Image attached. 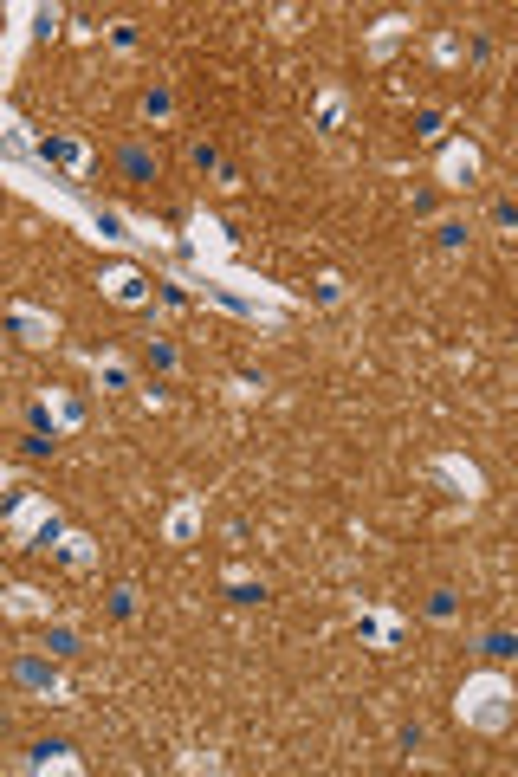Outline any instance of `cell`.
Listing matches in <instances>:
<instances>
[{
    "label": "cell",
    "mask_w": 518,
    "mask_h": 777,
    "mask_svg": "<svg viewBox=\"0 0 518 777\" xmlns=\"http://www.w3.org/2000/svg\"><path fill=\"white\" fill-rule=\"evenodd\" d=\"M460 719L480 732H506L512 726V680L506 674H473L460 687Z\"/></svg>",
    "instance_id": "cell-1"
},
{
    "label": "cell",
    "mask_w": 518,
    "mask_h": 777,
    "mask_svg": "<svg viewBox=\"0 0 518 777\" xmlns=\"http://www.w3.org/2000/svg\"><path fill=\"white\" fill-rule=\"evenodd\" d=\"M7 531L26 544V551H59V538H65V525H59V512H52V499L46 493H20L13 499V512H7Z\"/></svg>",
    "instance_id": "cell-2"
},
{
    "label": "cell",
    "mask_w": 518,
    "mask_h": 777,
    "mask_svg": "<svg viewBox=\"0 0 518 777\" xmlns=\"http://www.w3.org/2000/svg\"><path fill=\"white\" fill-rule=\"evenodd\" d=\"M78 227H85V240H104V247H162V234L149 221H130L124 208H85L78 214Z\"/></svg>",
    "instance_id": "cell-3"
},
{
    "label": "cell",
    "mask_w": 518,
    "mask_h": 777,
    "mask_svg": "<svg viewBox=\"0 0 518 777\" xmlns=\"http://www.w3.org/2000/svg\"><path fill=\"white\" fill-rule=\"evenodd\" d=\"M188 253L201 259V272H227V253H234V240H227L221 221H208V214H188Z\"/></svg>",
    "instance_id": "cell-4"
},
{
    "label": "cell",
    "mask_w": 518,
    "mask_h": 777,
    "mask_svg": "<svg viewBox=\"0 0 518 777\" xmlns=\"http://www.w3.org/2000/svg\"><path fill=\"white\" fill-rule=\"evenodd\" d=\"M72 428H85V408H78L65 389H46L33 402V434H52V441H59V434H72Z\"/></svg>",
    "instance_id": "cell-5"
},
{
    "label": "cell",
    "mask_w": 518,
    "mask_h": 777,
    "mask_svg": "<svg viewBox=\"0 0 518 777\" xmlns=\"http://www.w3.org/2000/svg\"><path fill=\"white\" fill-rule=\"evenodd\" d=\"M434 175H441L447 195H467V188L480 182V149H473L467 136H460V143H447V149H441V169H434Z\"/></svg>",
    "instance_id": "cell-6"
},
{
    "label": "cell",
    "mask_w": 518,
    "mask_h": 777,
    "mask_svg": "<svg viewBox=\"0 0 518 777\" xmlns=\"http://www.w3.org/2000/svg\"><path fill=\"white\" fill-rule=\"evenodd\" d=\"M33 156L46 162V169H59L65 182H78V175L91 169V149L78 143V136H46V143H33Z\"/></svg>",
    "instance_id": "cell-7"
},
{
    "label": "cell",
    "mask_w": 518,
    "mask_h": 777,
    "mask_svg": "<svg viewBox=\"0 0 518 777\" xmlns=\"http://www.w3.org/2000/svg\"><path fill=\"white\" fill-rule=\"evenodd\" d=\"M98 292L104 298H111V305H149V298H156V285H149L143 279V272H136V266H104V279H98Z\"/></svg>",
    "instance_id": "cell-8"
},
{
    "label": "cell",
    "mask_w": 518,
    "mask_h": 777,
    "mask_svg": "<svg viewBox=\"0 0 518 777\" xmlns=\"http://www.w3.org/2000/svg\"><path fill=\"white\" fill-rule=\"evenodd\" d=\"M13 680H20V687H33V693L65 700V680H59V667H52V654H20V661H13Z\"/></svg>",
    "instance_id": "cell-9"
},
{
    "label": "cell",
    "mask_w": 518,
    "mask_h": 777,
    "mask_svg": "<svg viewBox=\"0 0 518 777\" xmlns=\"http://www.w3.org/2000/svg\"><path fill=\"white\" fill-rule=\"evenodd\" d=\"M7 324H13V337H20V344H33V350H46L52 337H59L52 311H33V305H7Z\"/></svg>",
    "instance_id": "cell-10"
},
{
    "label": "cell",
    "mask_w": 518,
    "mask_h": 777,
    "mask_svg": "<svg viewBox=\"0 0 518 777\" xmlns=\"http://www.w3.org/2000/svg\"><path fill=\"white\" fill-rule=\"evenodd\" d=\"M357 635H363L370 648H395V642L408 635V622L395 616V609H363V616H357Z\"/></svg>",
    "instance_id": "cell-11"
},
{
    "label": "cell",
    "mask_w": 518,
    "mask_h": 777,
    "mask_svg": "<svg viewBox=\"0 0 518 777\" xmlns=\"http://www.w3.org/2000/svg\"><path fill=\"white\" fill-rule=\"evenodd\" d=\"M434 480H447L460 499H480V493H486L480 467H473V460H460V454H441V460H434Z\"/></svg>",
    "instance_id": "cell-12"
},
{
    "label": "cell",
    "mask_w": 518,
    "mask_h": 777,
    "mask_svg": "<svg viewBox=\"0 0 518 777\" xmlns=\"http://www.w3.org/2000/svg\"><path fill=\"white\" fill-rule=\"evenodd\" d=\"M0 616H33V622H46V616H52V596H46V590H26V583H20V590L0 596Z\"/></svg>",
    "instance_id": "cell-13"
},
{
    "label": "cell",
    "mask_w": 518,
    "mask_h": 777,
    "mask_svg": "<svg viewBox=\"0 0 518 777\" xmlns=\"http://www.w3.org/2000/svg\"><path fill=\"white\" fill-rule=\"evenodd\" d=\"M195 531H201V499H182V506L162 518V538L169 544H195Z\"/></svg>",
    "instance_id": "cell-14"
},
{
    "label": "cell",
    "mask_w": 518,
    "mask_h": 777,
    "mask_svg": "<svg viewBox=\"0 0 518 777\" xmlns=\"http://www.w3.org/2000/svg\"><path fill=\"white\" fill-rule=\"evenodd\" d=\"M117 169H124L130 182H156V149H149V143H124V149H117Z\"/></svg>",
    "instance_id": "cell-15"
},
{
    "label": "cell",
    "mask_w": 518,
    "mask_h": 777,
    "mask_svg": "<svg viewBox=\"0 0 518 777\" xmlns=\"http://www.w3.org/2000/svg\"><path fill=\"white\" fill-rule=\"evenodd\" d=\"M85 370L98 376L104 389H130V363H124V357H111V350H91V357H85Z\"/></svg>",
    "instance_id": "cell-16"
},
{
    "label": "cell",
    "mask_w": 518,
    "mask_h": 777,
    "mask_svg": "<svg viewBox=\"0 0 518 777\" xmlns=\"http://www.w3.org/2000/svg\"><path fill=\"white\" fill-rule=\"evenodd\" d=\"M26 771H85V765H78V758L72 752H65V745H33V752H26Z\"/></svg>",
    "instance_id": "cell-17"
},
{
    "label": "cell",
    "mask_w": 518,
    "mask_h": 777,
    "mask_svg": "<svg viewBox=\"0 0 518 777\" xmlns=\"http://www.w3.org/2000/svg\"><path fill=\"white\" fill-rule=\"evenodd\" d=\"M415 26L402 20V13H389V20H376V33H370V59H389L395 52V39H408Z\"/></svg>",
    "instance_id": "cell-18"
},
{
    "label": "cell",
    "mask_w": 518,
    "mask_h": 777,
    "mask_svg": "<svg viewBox=\"0 0 518 777\" xmlns=\"http://www.w3.org/2000/svg\"><path fill=\"white\" fill-rule=\"evenodd\" d=\"M311 124L318 130H344V91H318V98H311Z\"/></svg>",
    "instance_id": "cell-19"
},
{
    "label": "cell",
    "mask_w": 518,
    "mask_h": 777,
    "mask_svg": "<svg viewBox=\"0 0 518 777\" xmlns=\"http://www.w3.org/2000/svg\"><path fill=\"white\" fill-rule=\"evenodd\" d=\"M52 557H65L72 570H91V564H98V551H91V538H85V531H65V538H59V551H52Z\"/></svg>",
    "instance_id": "cell-20"
},
{
    "label": "cell",
    "mask_w": 518,
    "mask_h": 777,
    "mask_svg": "<svg viewBox=\"0 0 518 777\" xmlns=\"http://www.w3.org/2000/svg\"><path fill=\"white\" fill-rule=\"evenodd\" d=\"M20 20H26V33H33V39H52L65 26V13L59 7H20Z\"/></svg>",
    "instance_id": "cell-21"
},
{
    "label": "cell",
    "mask_w": 518,
    "mask_h": 777,
    "mask_svg": "<svg viewBox=\"0 0 518 777\" xmlns=\"http://www.w3.org/2000/svg\"><path fill=\"white\" fill-rule=\"evenodd\" d=\"M39 648H46L52 661H59V654H78V629H72V622H52V616H46V642H39Z\"/></svg>",
    "instance_id": "cell-22"
},
{
    "label": "cell",
    "mask_w": 518,
    "mask_h": 777,
    "mask_svg": "<svg viewBox=\"0 0 518 777\" xmlns=\"http://www.w3.org/2000/svg\"><path fill=\"white\" fill-rule=\"evenodd\" d=\"M480 654H486L493 667H506V661H518V635H512V629H493V635L480 642Z\"/></svg>",
    "instance_id": "cell-23"
},
{
    "label": "cell",
    "mask_w": 518,
    "mask_h": 777,
    "mask_svg": "<svg viewBox=\"0 0 518 777\" xmlns=\"http://www.w3.org/2000/svg\"><path fill=\"white\" fill-rule=\"evenodd\" d=\"M169 111H175V91H169V85H149V91H143V117H156V124H162Z\"/></svg>",
    "instance_id": "cell-24"
},
{
    "label": "cell",
    "mask_w": 518,
    "mask_h": 777,
    "mask_svg": "<svg viewBox=\"0 0 518 777\" xmlns=\"http://www.w3.org/2000/svg\"><path fill=\"white\" fill-rule=\"evenodd\" d=\"M467 234H473V227L460 221V214H454V221H441V227H434V240H441V247H467Z\"/></svg>",
    "instance_id": "cell-25"
},
{
    "label": "cell",
    "mask_w": 518,
    "mask_h": 777,
    "mask_svg": "<svg viewBox=\"0 0 518 777\" xmlns=\"http://www.w3.org/2000/svg\"><path fill=\"white\" fill-rule=\"evenodd\" d=\"M434 59H441V65H460V59H467V46H460L454 33H441V39H434Z\"/></svg>",
    "instance_id": "cell-26"
},
{
    "label": "cell",
    "mask_w": 518,
    "mask_h": 777,
    "mask_svg": "<svg viewBox=\"0 0 518 777\" xmlns=\"http://www.w3.org/2000/svg\"><path fill=\"white\" fill-rule=\"evenodd\" d=\"M149 370H175V344H162V337H149Z\"/></svg>",
    "instance_id": "cell-27"
},
{
    "label": "cell",
    "mask_w": 518,
    "mask_h": 777,
    "mask_svg": "<svg viewBox=\"0 0 518 777\" xmlns=\"http://www.w3.org/2000/svg\"><path fill=\"white\" fill-rule=\"evenodd\" d=\"M227 596H234V603H259V596H266V583H247V577H234V583H227Z\"/></svg>",
    "instance_id": "cell-28"
},
{
    "label": "cell",
    "mask_w": 518,
    "mask_h": 777,
    "mask_svg": "<svg viewBox=\"0 0 518 777\" xmlns=\"http://www.w3.org/2000/svg\"><path fill=\"white\" fill-rule=\"evenodd\" d=\"M428 616H434V622H454V596L434 590V596H428Z\"/></svg>",
    "instance_id": "cell-29"
},
{
    "label": "cell",
    "mask_w": 518,
    "mask_h": 777,
    "mask_svg": "<svg viewBox=\"0 0 518 777\" xmlns=\"http://www.w3.org/2000/svg\"><path fill=\"white\" fill-rule=\"evenodd\" d=\"M493 227H499V234H512V227H518V208H512V201H493Z\"/></svg>",
    "instance_id": "cell-30"
},
{
    "label": "cell",
    "mask_w": 518,
    "mask_h": 777,
    "mask_svg": "<svg viewBox=\"0 0 518 777\" xmlns=\"http://www.w3.org/2000/svg\"><path fill=\"white\" fill-rule=\"evenodd\" d=\"M111 616H117V622L136 616V596H130V590H111Z\"/></svg>",
    "instance_id": "cell-31"
},
{
    "label": "cell",
    "mask_w": 518,
    "mask_h": 777,
    "mask_svg": "<svg viewBox=\"0 0 518 777\" xmlns=\"http://www.w3.org/2000/svg\"><path fill=\"white\" fill-rule=\"evenodd\" d=\"M111 46H117V52H130V46H136V26H130V20H117V26H111Z\"/></svg>",
    "instance_id": "cell-32"
},
{
    "label": "cell",
    "mask_w": 518,
    "mask_h": 777,
    "mask_svg": "<svg viewBox=\"0 0 518 777\" xmlns=\"http://www.w3.org/2000/svg\"><path fill=\"white\" fill-rule=\"evenodd\" d=\"M441 124H447L441 111H421V117H415V136H441Z\"/></svg>",
    "instance_id": "cell-33"
},
{
    "label": "cell",
    "mask_w": 518,
    "mask_h": 777,
    "mask_svg": "<svg viewBox=\"0 0 518 777\" xmlns=\"http://www.w3.org/2000/svg\"><path fill=\"white\" fill-rule=\"evenodd\" d=\"M259 389H266V383H259V376H234V395H240V402H253Z\"/></svg>",
    "instance_id": "cell-34"
},
{
    "label": "cell",
    "mask_w": 518,
    "mask_h": 777,
    "mask_svg": "<svg viewBox=\"0 0 518 777\" xmlns=\"http://www.w3.org/2000/svg\"><path fill=\"white\" fill-rule=\"evenodd\" d=\"M0 486H7V467H0Z\"/></svg>",
    "instance_id": "cell-35"
}]
</instances>
